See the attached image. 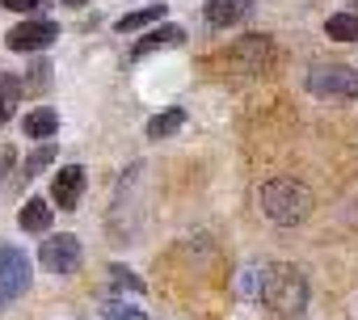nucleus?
Here are the masks:
<instances>
[{"instance_id": "5", "label": "nucleus", "mask_w": 358, "mask_h": 320, "mask_svg": "<svg viewBox=\"0 0 358 320\" xmlns=\"http://www.w3.org/2000/svg\"><path fill=\"white\" fill-rule=\"evenodd\" d=\"M80 257H85V249H80V240H76L72 232L47 236V240L38 245V266H43L47 274H72V270H80Z\"/></svg>"}, {"instance_id": "2", "label": "nucleus", "mask_w": 358, "mask_h": 320, "mask_svg": "<svg viewBox=\"0 0 358 320\" xmlns=\"http://www.w3.org/2000/svg\"><path fill=\"white\" fill-rule=\"evenodd\" d=\"M257 203H262V215H266L270 224H278V228H295V224H303V219L312 215V194H308V186L295 182V177H274V182H266L262 194H257Z\"/></svg>"}, {"instance_id": "6", "label": "nucleus", "mask_w": 358, "mask_h": 320, "mask_svg": "<svg viewBox=\"0 0 358 320\" xmlns=\"http://www.w3.org/2000/svg\"><path fill=\"white\" fill-rule=\"evenodd\" d=\"M55 38H59V22H47V17H38V22H17V26L5 34L9 51H17V55H38V51H47Z\"/></svg>"}, {"instance_id": "7", "label": "nucleus", "mask_w": 358, "mask_h": 320, "mask_svg": "<svg viewBox=\"0 0 358 320\" xmlns=\"http://www.w3.org/2000/svg\"><path fill=\"white\" fill-rule=\"evenodd\" d=\"M257 9V0H207V9H203V22L211 30H228V26H241L249 22Z\"/></svg>"}, {"instance_id": "24", "label": "nucleus", "mask_w": 358, "mask_h": 320, "mask_svg": "<svg viewBox=\"0 0 358 320\" xmlns=\"http://www.w3.org/2000/svg\"><path fill=\"white\" fill-rule=\"evenodd\" d=\"M0 253H5V245H0Z\"/></svg>"}, {"instance_id": "22", "label": "nucleus", "mask_w": 358, "mask_h": 320, "mask_svg": "<svg viewBox=\"0 0 358 320\" xmlns=\"http://www.w3.org/2000/svg\"><path fill=\"white\" fill-rule=\"evenodd\" d=\"M9 299H13V295H9V291H5V282H0V307H5V303H9Z\"/></svg>"}, {"instance_id": "1", "label": "nucleus", "mask_w": 358, "mask_h": 320, "mask_svg": "<svg viewBox=\"0 0 358 320\" xmlns=\"http://www.w3.org/2000/svg\"><path fill=\"white\" fill-rule=\"evenodd\" d=\"M308 299H312V291H308L303 270H295L291 261H270V266H262V303H266L274 316L291 320V316H299V312L308 307Z\"/></svg>"}, {"instance_id": "10", "label": "nucleus", "mask_w": 358, "mask_h": 320, "mask_svg": "<svg viewBox=\"0 0 358 320\" xmlns=\"http://www.w3.org/2000/svg\"><path fill=\"white\" fill-rule=\"evenodd\" d=\"M164 17H169L164 0H156V5H148V9H131V13H122V17L114 22V30H118V34H139V30H148L152 22H164Z\"/></svg>"}, {"instance_id": "15", "label": "nucleus", "mask_w": 358, "mask_h": 320, "mask_svg": "<svg viewBox=\"0 0 358 320\" xmlns=\"http://www.w3.org/2000/svg\"><path fill=\"white\" fill-rule=\"evenodd\" d=\"M182 122H186V110H164V114H156L152 122H148V139H169V135H177L182 131Z\"/></svg>"}, {"instance_id": "9", "label": "nucleus", "mask_w": 358, "mask_h": 320, "mask_svg": "<svg viewBox=\"0 0 358 320\" xmlns=\"http://www.w3.org/2000/svg\"><path fill=\"white\" fill-rule=\"evenodd\" d=\"M30 261H26V253L22 249H5L0 253V282H5V291L17 299V295H26L30 291Z\"/></svg>"}, {"instance_id": "19", "label": "nucleus", "mask_w": 358, "mask_h": 320, "mask_svg": "<svg viewBox=\"0 0 358 320\" xmlns=\"http://www.w3.org/2000/svg\"><path fill=\"white\" fill-rule=\"evenodd\" d=\"M110 282L122 291V295H139L143 291V282H139V274H131L127 266H110Z\"/></svg>"}, {"instance_id": "17", "label": "nucleus", "mask_w": 358, "mask_h": 320, "mask_svg": "<svg viewBox=\"0 0 358 320\" xmlns=\"http://www.w3.org/2000/svg\"><path fill=\"white\" fill-rule=\"evenodd\" d=\"M55 160V147H38V152H30V160H22V169H17V182L26 186V182H34L47 165Z\"/></svg>"}, {"instance_id": "13", "label": "nucleus", "mask_w": 358, "mask_h": 320, "mask_svg": "<svg viewBox=\"0 0 358 320\" xmlns=\"http://www.w3.org/2000/svg\"><path fill=\"white\" fill-rule=\"evenodd\" d=\"M186 34L177 30V26H160V30H152V34H143L139 43H135V51H131V59H143V55H152V51H160V47H177Z\"/></svg>"}, {"instance_id": "3", "label": "nucleus", "mask_w": 358, "mask_h": 320, "mask_svg": "<svg viewBox=\"0 0 358 320\" xmlns=\"http://www.w3.org/2000/svg\"><path fill=\"white\" fill-rule=\"evenodd\" d=\"M270 55H274V43L266 34H245L232 47L215 51L207 59V72H215V76H257L270 64Z\"/></svg>"}, {"instance_id": "18", "label": "nucleus", "mask_w": 358, "mask_h": 320, "mask_svg": "<svg viewBox=\"0 0 358 320\" xmlns=\"http://www.w3.org/2000/svg\"><path fill=\"white\" fill-rule=\"evenodd\" d=\"M101 320H148V316L127 299H110V303H101Z\"/></svg>"}, {"instance_id": "23", "label": "nucleus", "mask_w": 358, "mask_h": 320, "mask_svg": "<svg viewBox=\"0 0 358 320\" xmlns=\"http://www.w3.org/2000/svg\"><path fill=\"white\" fill-rule=\"evenodd\" d=\"M64 5H68V9H80V5H89V0H64Z\"/></svg>"}, {"instance_id": "12", "label": "nucleus", "mask_w": 358, "mask_h": 320, "mask_svg": "<svg viewBox=\"0 0 358 320\" xmlns=\"http://www.w3.org/2000/svg\"><path fill=\"white\" fill-rule=\"evenodd\" d=\"M17 228L22 232H47L51 228V203L47 198H26V207L17 211Z\"/></svg>"}, {"instance_id": "11", "label": "nucleus", "mask_w": 358, "mask_h": 320, "mask_svg": "<svg viewBox=\"0 0 358 320\" xmlns=\"http://www.w3.org/2000/svg\"><path fill=\"white\" fill-rule=\"evenodd\" d=\"M22 93H26V80H22V76H13V72H0V126H5V122L17 114V106H22Z\"/></svg>"}, {"instance_id": "4", "label": "nucleus", "mask_w": 358, "mask_h": 320, "mask_svg": "<svg viewBox=\"0 0 358 320\" xmlns=\"http://www.w3.org/2000/svg\"><path fill=\"white\" fill-rule=\"evenodd\" d=\"M308 89L312 97H324V101H358V72L337 64H316L308 72Z\"/></svg>"}, {"instance_id": "8", "label": "nucleus", "mask_w": 358, "mask_h": 320, "mask_svg": "<svg viewBox=\"0 0 358 320\" xmlns=\"http://www.w3.org/2000/svg\"><path fill=\"white\" fill-rule=\"evenodd\" d=\"M80 194H85V169H80V165L59 169L55 182H51V207H59V211H76V207H80Z\"/></svg>"}, {"instance_id": "14", "label": "nucleus", "mask_w": 358, "mask_h": 320, "mask_svg": "<svg viewBox=\"0 0 358 320\" xmlns=\"http://www.w3.org/2000/svg\"><path fill=\"white\" fill-rule=\"evenodd\" d=\"M22 131H26L30 139H51V135L59 131V114L47 110V106H43V110H30V114L22 118Z\"/></svg>"}, {"instance_id": "16", "label": "nucleus", "mask_w": 358, "mask_h": 320, "mask_svg": "<svg viewBox=\"0 0 358 320\" xmlns=\"http://www.w3.org/2000/svg\"><path fill=\"white\" fill-rule=\"evenodd\" d=\"M324 34H329L333 43H358V17H354V13H333V17L324 22Z\"/></svg>"}, {"instance_id": "20", "label": "nucleus", "mask_w": 358, "mask_h": 320, "mask_svg": "<svg viewBox=\"0 0 358 320\" xmlns=\"http://www.w3.org/2000/svg\"><path fill=\"white\" fill-rule=\"evenodd\" d=\"M9 13H30V9H38V5H47V0H0Z\"/></svg>"}, {"instance_id": "21", "label": "nucleus", "mask_w": 358, "mask_h": 320, "mask_svg": "<svg viewBox=\"0 0 358 320\" xmlns=\"http://www.w3.org/2000/svg\"><path fill=\"white\" fill-rule=\"evenodd\" d=\"M13 160H17V152H13V147H0V177L13 169Z\"/></svg>"}]
</instances>
